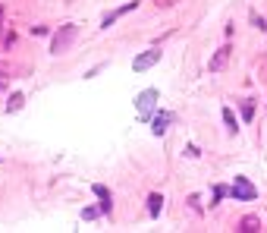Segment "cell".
I'll list each match as a JSON object with an SVG mask.
<instances>
[{
	"label": "cell",
	"instance_id": "cell-1",
	"mask_svg": "<svg viewBox=\"0 0 267 233\" xmlns=\"http://www.w3.org/2000/svg\"><path fill=\"white\" fill-rule=\"evenodd\" d=\"M76 38H79V25H63L54 35V41H50V54H66Z\"/></svg>",
	"mask_w": 267,
	"mask_h": 233
},
{
	"label": "cell",
	"instance_id": "cell-2",
	"mask_svg": "<svg viewBox=\"0 0 267 233\" xmlns=\"http://www.w3.org/2000/svg\"><path fill=\"white\" fill-rule=\"evenodd\" d=\"M157 98H160L157 89H145L139 98H135V110H139L142 120H151V110H154V104H157Z\"/></svg>",
	"mask_w": 267,
	"mask_h": 233
},
{
	"label": "cell",
	"instance_id": "cell-3",
	"mask_svg": "<svg viewBox=\"0 0 267 233\" xmlns=\"http://www.w3.org/2000/svg\"><path fill=\"white\" fill-rule=\"evenodd\" d=\"M229 195L236 198V202H255V198H258V189H255L252 183H248L245 177H236V180H232Z\"/></svg>",
	"mask_w": 267,
	"mask_h": 233
},
{
	"label": "cell",
	"instance_id": "cell-4",
	"mask_svg": "<svg viewBox=\"0 0 267 233\" xmlns=\"http://www.w3.org/2000/svg\"><path fill=\"white\" fill-rule=\"evenodd\" d=\"M157 60H160V50L151 47V50H145V54H139V57L132 60V70H135V73H145V70H151Z\"/></svg>",
	"mask_w": 267,
	"mask_h": 233
},
{
	"label": "cell",
	"instance_id": "cell-5",
	"mask_svg": "<svg viewBox=\"0 0 267 233\" xmlns=\"http://www.w3.org/2000/svg\"><path fill=\"white\" fill-rule=\"evenodd\" d=\"M173 123V114H167V110H160V114H154L151 117V133L154 136H163L167 133V126Z\"/></svg>",
	"mask_w": 267,
	"mask_h": 233
},
{
	"label": "cell",
	"instance_id": "cell-6",
	"mask_svg": "<svg viewBox=\"0 0 267 233\" xmlns=\"http://www.w3.org/2000/svg\"><path fill=\"white\" fill-rule=\"evenodd\" d=\"M229 50H232L229 45H223V47L217 50V54H214V57H211V63H208V70H211V73H220V70H223V66H227V63H229Z\"/></svg>",
	"mask_w": 267,
	"mask_h": 233
},
{
	"label": "cell",
	"instance_id": "cell-7",
	"mask_svg": "<svg viewBox=\"0 0 267 233\" xmlns=\"http://www.w3.org/2000/svg\"><path fill=\"white\" fill-rule=\"evenodd\" d=\"M135 6H139V0H129V3H126V6H119V10H114V13H107V16H104V22H101V25H104V29H110V25H114V22L119 19V16H126V13H132V10H135Z\"/></svg>",
	"mask_w": 267,
	"mask_h": 233
},
{
	"label": "cell",
	"instance_id": "cell-8",
	"mask_svg": "<svg viewBox=\"0 0 267 233\" xmlns=\"http://www.w3.org/2000/svg\"><path fill=\"white\" fill-rule=\"evenodd\" d=\"M91 189H94V195L101 198V211L110 214V205H114V202H110V189H107V186H101V183H98V186H91Z\"/></svg>",
	"mask_w": 267,
	"mask_h": 233
},
{
	"label": "cell",
	"instance_id": "cell-9",
	"mask_svg": "<svg viewBox=\"0 0 267 233\" xmlns=\"http://www.w3.org/2000/svg\"><path fill=\"white\" fill-rule=\"evenodd\" d=\"M160 208H163V195H157V192H154V195L148 198V214H151V218H157V214H160Z\"/></svg>",
	"mask_w": 267,
	"mask_h": 233
},
{
	"label": "cell",
	"instance_id": "cell-10",
	"mask_svg": "<svg viewBox=\"0 0 267 233\" xmlns=\"http://www.w3.org/2000/svg\"><path fill=\"white\" fill-rule=\"evenodd\" d=\"M22 104H25V94H22V92H16V94H13V98H10V101H6V110H10V114H16V110H19Z\"/></svg>",
	"mask_w": 267,
	"mask_h": 233
},
{
	"label": "cell",
	"instance_id": "cell-11",
	"mask_svg": "<svg viewBox=\"0 0 267 233\" xmlns=\"http://www.w3.org/2000/svg\"><path fill=\"white\" fill-rule=\"evenodd\" d=\"M223 123H227V126L232 129V133H236V129H239V123H236V117H232V110H229V107L223 110Z\"/></svg>",
	"mask_w": 267,
	"mask_h": 233
},
{
	"label": "cell",
	"instance_id": "cell-12",
	"mask_svg": "<svg viewBox=\"0 0 267 233\" xmlns=\"http://www.w3.org/2000/svg\"><path fill=\"white\" fill-rule=\"evenodd\" d=\"M239 230H261V221H258V218H245Z\"/></svg>",
	"mask_w": 267,
	"mask_h": 233
},
{
	"label": "cell",
	"instance_id": "cell-13",
	"mask_svg": "<svg viewBox=\"0 0 267 233\" xmlns=\"http://www.w3.org/2000/svg\"><path fill=\"white\" fill-rule=\"evenodd\" d=\"M98 214H104V211H101V208H85V211H82V218H85V221H94Z\"/></svg>",
	"mask_w": 267,
	"mask_h": 233
},
{
	"label": "cell",
	"instance_id": "cell-14",
	"mask_svg": "<svg viewBox=\"0 0 267 233\" xmlns=\"http://www.w3.org/2000/svg\"><path fill=\"white\" fill-rule=\"evenodd\" d=\"M252 114H255V104H252V101H245V104H242V117L252 120Z\"/></svg>",
	"mask_w": 267,
	"mask_h": 233
},
{
	"label": "cell",
	"instance_id": "cell-15",
	"mask_svg": "<svg viewBox=\"0 0 267 233\" xmlns=\"http://www.w3.org/2000/svg\"><path fill=\"white\" fill-rule=\"evenodd\" d=\"M223 195H227V189H223V186H214V202H217V198H223ZM211 202V205H214Z\"/></svg>",
	"mask_w": 267,
	"mask_h": 233
},
{
	"label": "cell",
	"instance_id": "cell-16",
	"mask_svg": "<svg viewBox=\"0 0 267 233\" xmlns=\"http://www.w3.org/2000/svg\"><path fill=\"white\" fill-rule=\"evenodd\" d=\"M0 89H3V85H0Z\"/></svg>",
	"mask_w": 267,
	"mask_h": 233
}]
</instances>
